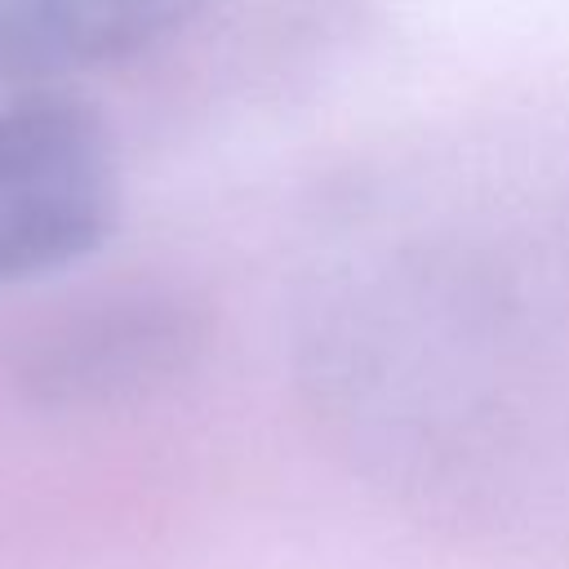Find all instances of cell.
Returning a JSON list of instances; mask_svg holds the SVG:
<instances>
[{
    "label": "cell",
    "instance_id": "3",
    "mask_svg": "<svg viewBox=\"0 0 569 569\" xmlns=\"http://www.w3.org/2000/svg\"><path fill=\"white\" fill-rule=\"evenodd\" d=\"M204 0H0V76H62L133 58Z\"/></svg>",
    "mask_w": 569,
    "mask_h": 569
},
{
    "label": "cell",
    "instance_id": "1",
    "mask_svg": "<svg viewBox=\"0 0 569 569\" xmlns=\"http://www.w3.org/2000/svg\"><path fill=\"white\" fill-rule=\"evenodd\" d=\"M120 209L107 124L53 93L0 107V284L93 253Z\"/></svg>",
    "mask_w": 569,
    "mask_h": 569
},
{
    "label": "cell",
    "instance_id": "2",
    "mask_svg": "<svg viewBox=\"0 0 569 569\" xmlns=\"http://www.w3.org/2000/svg\"><path fill=\"white\" fill-rule=\"evenodd\" d=\"M196 347L200 325L187 307L138 298L102 307L49 338L31 356L27 382L44 405H111L173 378Z\"/></svg>",
    "mask_w": 569,
    "mask_h": 569
}]
</instances>
